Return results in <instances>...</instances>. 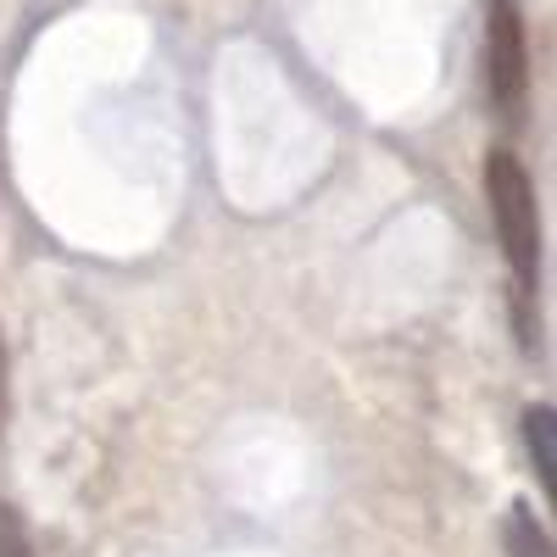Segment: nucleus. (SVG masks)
<instances>
[{
  "label": "nucleus",
  "mask_w": 557,
  "mask_h": 557,
  "mask_svg": "<svg viewBox=\"0 0 557 557\" xmlns=\"http://www.w3.org/2000/svg\"><path fill=\"white\" fill-rule=\"evenodd\" d=\"M0 430H7V346H0Z\"/></svg>",
  "instance_id": "obj_6"
},
{
  "label": "nucleus",
  "mask_w": 557,
  "mask_h": 557,
  "mask_svg": "<svg viewBox=\"0 0 557 557\" xmlns=\"http://www.w3.org/2000/svg\"><path fill=\"white\" fill-rule=\"evenodd\" d=\"M485 207L496 223L502 257L513 268V285H519V296H530L541 285V207H535L530 168L507 146L485 151Z\"/></svg>",
  "instance_id": "obj_1"
},
{
  "label": "nucleus",
  "mask_w": 557,
  "mask_h": 557,
  "mask_svg": "<svg viewBox=\"0 0 557 557\" xmlns=\"http://www.w3.org/2000/svg\"><path fill=\"white\" fill-rule=\"evenodd\" d=\"M524 446H530V462L541 474V491L557 496V418H552L546 401L524 407Z\"/></svg>",
  "instance_id": "obj_3"
},
{
  "label": "nucleus",
  "mask_w": 557,
  "mask_h": 557,
  "mask_svg": "<svg viewBox=\"0 0 557 557\" xmlns=\"http://www.w3.org/2000/svg\"><path fill=\"white\" fill-rule=\"evenodd\" d=\"M507 552L513 557H552V535L535 524V513H530V502H513L507 507Z\"/></svg>",
  "instance_id": "obj_4"
},
{
  "label": "nucleus",
  "mask_w": 557,
  "mask_h": 557,
  "mask_svg": "<svg viewBox=\"0 0 557 557\" xmlns=\"http://www.w3.org/2000/svg\"><path fill=\"white\" fill-rule=\"evenodd\" d=\"M485 96L502 123H519L530 107V39L513 0L485 7Z\"/></svg>",
  "instance_id": "obj_2"
},
{
  "label": "nucleus",
  "mask_w": 557,
  "mask_h": 557,
  "mask_svg": "<svg viewBox=\"0 0 557 557\" xmlns=\"http://www.w3.org/2000/svg\"><path fill=\"white\" fill-rule=\"evenodd\" d=\"M0 557H39L23 507H12V502H0Z\"/></svg>",
  "instance_id": "obj_5"
}]
</instances>
